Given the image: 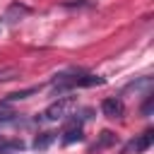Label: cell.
I'll use <instances>...</instances> for the list:
<instances>
[{"label":"cell","mask_w":154,"mask_h":154,"mask_svg":"<svg viewBox=\"0 0 154 154\" xmlns=\"http://www.w3.org/2000/svg\"><path fill=\"white\" fill-rule=\"evenodd\" d=\"M72 108H75V99H72V96H63V99L53 101V103L43 111V118H46V120H60V118H65Z\"/></svg>","instance_id":"cell-1"},{"label":"cell","mask_w":154,"mask_h":154,"mask_svg":"<svg viewBox=\"0 0 154 154\" xmlns=\"http://www.w3.org/2000/svg\"><path fill=\"white\" fill-rule=\"evenodd\" d=\"M152 142H154V132L152 130H147V132H142L137 140H132L128 147H125V154H142V152H147L149 147H152Z\"/></svg>","instance_id":"cell-2"},{"label":"cell","mask_w":154,"mask_h":154,"mask_svg":"<svg viewBox=\"0 0 154 154\" xmlns=\"http://www.w3.org/2000/svg\"><path fill=\"white\" fill-rule=\"evenodd\" d=\"M101 113H103V116H108V118H120V116L125 113V106H123V101H120V99L108 96V99H103V101H101Z\"/></svg>","instance_id":"cell-3"},{"label":"cell","mask_w":154,"mask_h":154,"mask_svg":"<svg viewBox=\"0 0 154 154\" xmlns=\"http://www.w3.org/2000/svg\"><path fill=\"white\" fill-rule=\"evenodd\" d=\"M84 140V132H82V125L79 123H70L63 132V142L65 144H72V142H82Z\"/></svg>","instance_id":"cell-4"},{"label":"cell","mask_w":154,"mask_h":154,"mask_svg":"<svg viewBox=\"0 0 154 154\" xmlns=\"http://www.w3.org/2000/svg\"><path fill=\"white\" fill-rule=\"evenodd\" d=\"M113 142H116V135H113L111 130H103V132H101V140H99V142H94L89 152H99V149H103V147H111Z\"/></svg>","instance_id":"cell-5"},{"label":"cell","mask_w":154,"mask_h":154,"mask_svg":"<svg viewBox=\"0 0 154 154\" xmlns=\"http://www.w3.org/2000/svg\"><path fill=\"white\" fill-rule=\"evenodd\" d=\"M53 140H55V132H41V135L34 140V147H36V149H43V147H48Z\"/></svg>","instance_id":"cell-6"},{"label":"cell","mask_w":154,"mask_h":154,"mask_svg":"<svg viewBox=\"0 0 154 154\" xmlns=\"http://www.w3.org/2000/svg\"><path fill=\"white\" fill-rule=\"evenodd\" d=\"M12 116H14V111H10V108H7V103H0V123L12 120Z\"/></svg>","instance_id":"cell-7"},{"label":"cell","mask_w":154,"mask_h":154,"mask_svg":"<svg viewBox=\"0 0 154 154\" xmlns=\"http://www.w3.org/2000/svg\"><path fill=\"white\" fill-rule=\"evenodd\" d=\"M2 154H7V152H2Z\"/></svg>","instance_id":"cell-8"}]
</instances>
